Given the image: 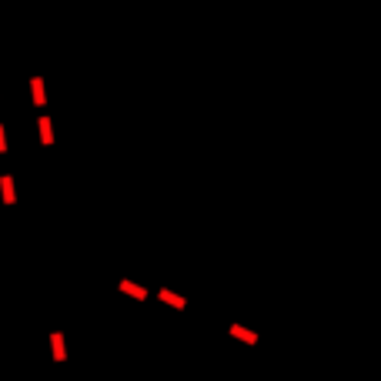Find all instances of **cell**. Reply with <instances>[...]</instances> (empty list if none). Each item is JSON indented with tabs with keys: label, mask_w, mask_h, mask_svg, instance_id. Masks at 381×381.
Returning <instances> with one entry per match:
<instances>
[{
	"label": "cell",
	"mask_w": 381,
	"mask_h": 381,
	"mask_svg": "<svg viewBox=\"0 0 381 381\" xmlns=\"http://www.w3.org/2000/svg\"><path fill=\"white\" fill-rule=\"evenodd\" d=\"M30 97H34V104H47V97H44V81H40V77H30Z\"/></svg>",
	"instance_id": "6da1fadb"
},
{
	"label": "cell",
	"mask_w": 381,
	"mask_h": 381,
	"mask_svg": "<svg viewBox=\"0 0 381 381\" xmlns=\"http://www.w3.org/2000/svg\"><path fill=\"white\" fill-rule=\"evenodd\" d=\"M40 140H44V144H54V124H50V117H40Z\"/></svg>",
	"instance_id": "7a4b0ae2"
},
{
	"label": "cell",
	"mask_w": 381,
	"mask_h": 381,
	"mask_svg": "<svg viewBox=\"0 0 381 381\" xmlns=\"http://www.w3.org/2000/svg\"><path fill=\"white\" fill-rule=\"evenodd\" d=\"M0 194H4V201H7V204H14V177H0Z\"/></svg>",
	"instance_id": "3957f363"
},
{
	"label": "cell",
	"mask_w": 381,
	"mask_h": 381,
	"mask_svg": "<svg viewBox=\"0 0 381 381\" xmlns=\"http://www.w3.org/2000/svg\"><path fill=\"white\" fill-rule=\"evenodd\" d=\"M121 288L127 291V294H140V297H144V288H137V284H130V281H121Z\"/></svg>",
	"instance_id": "277c9868"
},
{
	"label": "cell",
	"mask_w": 381,
	"mask_h": 381,
	"mask_svg": "<svg viewBox=\"0 0 381 381\" xmlns=\"http://www.w3.org/2000/svg\"><path fill=\"white\" fill-rule=\"evenodd\" d=\"M7 147V137H4V127H0V150Z\"/></svg>",
	"instance_id": "5b68a950"
}]
</instances>
